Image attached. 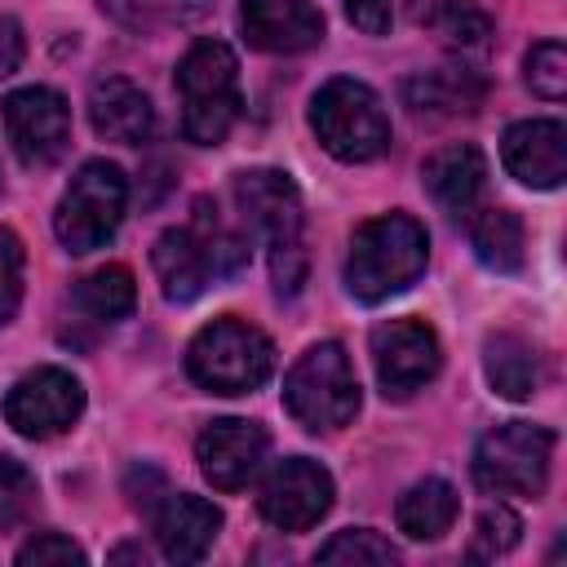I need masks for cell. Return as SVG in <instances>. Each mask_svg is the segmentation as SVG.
Returning a JSON list of instances; mask_svg holds the SVG:
<instances>
[{"mask_svg":"<svg viewBox=\"0 0 567 567\" xmlns=\"http://www.w3.org/2000/svg\"><path fill=\"white\" fill-rule=\"evenodd\" d=\"M75 306H80L89 319H97V323H120V319H128L133 306H137L133 270H128V266H97L93 275L80 279Z\"/></svg>","mask_w":567,"mask_h":567,"instance_id":"cell-23","label":"cell"},{"mask_svg":"<svg viewBox=\"0 0 567 567\" xmlns=\"http://www.w3.org/2000/svg\"><path fill=\"white\" fill-rule=\"evenodd\" d=\"M18 563L22 567H31V563L35 567H44V563H84V549L62 532H40L18 549Z\"/></svg>","mask_w":567,"mask_h":567,"instance_id":"cell-32","label":"cell"},{"mask_svg":"<svg viewBox=\"0 0 567 567\" xmlns=\"http://www.w3.org/2000/svg\"><path fill=\"white\" fill-rule=\"evenodd\" d=\"M408 102L416 111H474L483 102V80L474 71H461V66H443V71H430V75H416L408 80Z\"/></svg>","mask_w":567,"mask_h":567,"instance_id":"cell-24","label":"cell"},{"mask_svg":"<svg viewBox=\"0 0 567 567\" xmlns=\"http://www.w3.org/2000/svg\"><path fill=\"white\" fill-rule=\"evenodd\" d=\"M523 540V518L509 505H487L474 518V536H470V558H501Z\"/></svg>","mask_w":567,"mask_h":567,"instance_id":"cell-28","label":"cell"},{"mask_svg":"<svg viewBox=\"0 0 567 567\" xmlns=\"http://www.w3.org/2000/svg\"><path fill=\"white\" fill-rule=\"evenodd\" d=\"M257 509L279 532H310L332 509V474L310 456H288L266 474Z\"/></svg>","mask_w":567,"mask_h":567,"instance_id":"cell-13","label":"cell"},{"mask_svg":"<svg viewBox=\"0 0 567 567\" xmlns=\"http://www.w3.org/2000/svg\"><path fill=\"white\" fill-rule=\"evenodd\" d=\"M124 208H128L124 173L106 159H89V164H80V173L71 177V186L58 199L53 235L62 239L66 252H93L120 230Z\"/></svg>","mask_w":567,"mask_h":567,"instance_id":"cell-8","label":"cell"},{"mask_svg":"<svg viewBox=\"0 0 567 567\" xmlns=\"http://www.w3.org/2000/svg\"><path fill=\"white\" fill-rule=\"evenodd\" d=\"M120 27L128 31H168V27H190L199 22L213 0H97Z\"/></svg>","mask_w":567,"mask_h":567,"instance_id":"cell-25","label":"cell"},{"mask_svg":"<svg viewBox=\"0 0 567 567\" xmlns=\"http://www.w3.org/2000/svg\"><path fill=\"white\" fill-rule=\"evenodd\" d=\"M239 22L261 53H301L323 40V13L315 0H239Z\"/></svg>","mask_w":567,"mask_h":567,"instance_id":"cell-17","label":"cell"},{"mask_svg":"<svg viewBox=\"0 0 567 567\" xmlns=\"http://www.w3.org/2000/svg\"><path fill=\"white\" fill-rule=\"evenodd\" d=\"M341 9H346V18H350L359 31H368V35H381V31H390V22H394L390 0H341Z\"/></svg>","mask_w":567,"mask_h":567,"instance_id":"cell-33","label":"cell"},{"mask_svg":"<svg viewBox=\"0 0 567 567\" xmlns=\"http://www.w3.org/2000/svg\"><path fill=\"white\" fill-rule=\"evenodd\" d=\"M456 509H461V496L447 478H421L399 496L394 523L408 540H439L456 523Z\"/></svg>","mask_w":567,"mask_h":567,"instance_id":"cell-21","label":"cell"},{"mask_svg":"<svg viewBox=\"0 0 567 567\" xmlns=\"http://www.w3.org/2000/svg\"><path fill=\"white\" fill-rule=\"evenodd\" d=\"M372 368L385 399H412L443 368V350L430 323L421 319H385L372 328Z\"/></svg>","mask_w":567,"mask_h":567,"instance_id":"cell-12","label":"cell"},{"mask_svg":"<svg viewBox=\"0 0 567 567\" xmlns=\"http://www.w3.org/2000/svg\"><path fill=\"white\" fill-rule=\"evenodd\" d=\"M470 244H474V257L496 270V275H514L523 266V221L514 208H478L470 213Z\"/></svg>","mask_w":567,"mask_h":567,"instance_id":"cell-22","label":"cell"},{"mask_svg":"<svg viewBox=\"0 0 567 567\" xmlns=\"http://www.w3.org/2000/svg\"><path fill=\"white\" fill-rule=\"evenodd\" d=\"M421 182L430 190V199L452 213V217H470L478 195H483V182H487V164H483V151L474 142H452L443 151H434L421 168Z\"/></svg>","mask_w":567,"mask_h":567,"instance_id":"cell-19","label":"cell"},{"mask_svg":"<svg viewBox=\"0 0 567 567\" xmlns=\"http://www.w3.org/2000/svg\"><path fill=\"white\" fill-rule=\"evenodd\" d=\"M80 412H84V385L53 363L31 368L4 394V421L22 439H58L80 421Z\"/></svg>","mask_w":567,"mask_h":567,"instance_id":"cell-11","label":"cell"},{"mask_svg":"<svg viewBox=\"0 0 567 567\" xmlns=\"http://www.w3.org/2000/svg\"><path fill=\"white\" fill-rule=\"evenodd\" d=\"M155 545L168 563H199L221 532V509L190 492H164L151 509Z\"/></svg>","mask_w":567,"mask_h":567,"instance_id":"cell-15","label":"cell"},{"mask_svg":"<svg viewBox=\"0 0 567 567\" xmlns=\"http://www.w3.org/2000/svg\"><path fill=\"white\" fill-rule=\"evenodd\" d=\"M35 474L18 456H0V527H18L35 509Z\"/></svg>","mask_w":567,"mask_h":567,"instance_id":"cell-29","label":"cell"},{"mask_svg":"<svg viewBox=\"0 0 567 567\" xmlns=\"http://www.w3.org/2000/svg\"><path fill=\"white\" fill-rule=\"evenodd\" d=\"M151 266L159 279V292L177 306L195 301L213 279L239 275L248 266V230L226 226L213 199H195V217L186 226H173L155 239Z\"/></svg>","mask_w":567,"mask_h":567,"instance_id":"cell-1","label":"cell"},{"mask_svg":"<svg viewBox=\"0 0 567 567\" xmlns=\"http://www.w3.org/2000/svg\"><path fill=\"white\" fill-rule=\"evenodd\" d=\"M310 128L319 146L341 164H368L390 151V115L381 97L350 75L328 80L310 97Z\"/></svg>","mask_w":567,"mask_h":567,"instance_id":"cell-6","label":"cell"},{"mask_svg":"<svg viewBox=\"0 0 567 567\" xmlns=\"http://www.w3.org/2000/svg\"><path fill=\"white\" fill-rule=\"evenodd\" d=\"M430 261V235L416 217L408 213H381L363 221L350 239L346 257V288L363 306H381L412 288L425 275Z\"/></svg>","mask_w":567,"mask_h":567,"instance_id":"cell-3","label":"cell"},{"mask_svg":"<svg viewBox=\"0 0 567 567\" xmlns=\"http://www.w3.org/2000/svg\"><path fill=\"white\" fill-rule=\"evenodd\" d=\"M483 372H487V385L509 399V403H523L540 390V359L532 350V341L514 337V332H496L487 337L483 346Z\"/></svg>","mask_w":567,"mask_h":567,"instance_id":"cell-20","label":"cell"},{"mask_svg":"<svg viewBox=\"0 0 567 567\" xmlns=\"http://www.w3.org/2000/svg\"><path fill=\"white\" fill-rule=\"evenodd\" d=\"M89 124L106 142L142 146L155 133V106H151V97L133 80L106 75V80H97L89 89Z\"/></svg>","mask_w":567,"mask_h":567,"instance_id":"cell-18","label":"cell"},{"mask_svg":"<svg viewBox=\"0 0 567 567\" xmlns=\"http://www.w3.org/2000/svg\"><path fill=\"white\" fill-rule=\"evenodd\" d=\"M523 66H527V84H532L536 97L558 102V97L567 93V49H563L558 40H540V44H532Z\"/></svg>","mask_w":567,"mask_h":567,"instance_id":"cell-30","label":"cell"},{"mask_svg":"<svg viewBox=\"0 0 567 567\" xmlns=\"http://www.w3.org/2000/svg\"><path fill=\"white\" fill-rule=\"evenodd\" d=\"M186 372L208 394H248L270 381L275 372V346L261 328L221 315L204 323L186 346Z\"/></svg>","mask_w":567,"mask_h":567,"instance_id":"cell-5","label":"cell"},{"mask_svg":"<svg viewBox=\"0 0 567 567\" xmlns=\"http://www.w3.org/2000/svg\"><path fill=\"white\" fill-rule=\"evenodd\" d=\"M230 195L239 204L244 230H257L266 239L275 292L297 297L306 279V213L292 177L279 168H248L230 182Z\"/></svg>","mask_w":567,"mask_h":567,"instance_id":"cell-2","label":"cell"},{"mask_svg":"<svg viewBox=\"0 0 567 567\" xmlns=\"http://www.w3.org/2000/svg\"><path fill=\"white\" fill-rule=\"evenodd\" d=\"M501 159L523 186L554 190L567 177V128L558 120H518L501 137Z\"/></svg>","mask_w":567,"mask_h":567,"instance_id":"cell-16","label":"cell"},{"mask_svg":"<svg viewBox=\"0 0 567 567\" xmlns=\"http://www.w3.org/2000/svg\"><path fill=\"white\" fill-rule=\"evenodd\" d=\"M430 27H434L439 40L461 44V49H478L492 35V18L470 0H439L430 9Z\"/></svg>","mask_w":567,"mask_h":567,"instance_id":"cell-26","label":"cell"},{"mask_svg":"<svg viewBox=\"0 0 567 567\" xmlns=\"http://www.w3.org/2000/svg\"><path fill=\"white\" fill-rule=\"evenodd\" d=\"M22 266H27L22 239L9 226H0V328L18 315V301H22Z\"/></svg>","mask_w":567,"mask_h":567,"instance_id":"cell-31","label":"cell"},{"mask_svg":"<svg viewBox=\"0 0 567 567\" xmlns=\"http://www.w3.org/2000/svg\"><path fill=\"white\" fill-rule=\"evenodd\" d=\"M266 447H270V439L257 421L226 416V421H213L195 439V461L217 492H239L266 461Z\"/></svg>","mask_w":567,"mask_h":567,"instance_id":"cell-14","label":"cell"},{"mask_svg":"<svg viewBox=\"0 0 567 567\" xmlns=\"http://www.w3.org/2000/svg\"><path fill=\"white\" fill-rule=\"evenodd\" d=\"M177 97H182V133L195 146H217L239 120V62L221 40H195L177 62Z\"/></svg>","mask_w":567,"mask_h":567,"instance_id":"cell-4","label":"cell"},{"mask_svg":"<svg viewBox=\"0 0 567 567\" xmlns=\"http://www.w3.org/2000/svg\"><path fill=\"white\" fill-rule=\"evenodd\" d=\"M22 53H27V40H22V27H18V22L9 18V13H0V80L18 71V62H22Z\"/></svg>","mask_w":567,"mask_h":567,"instance_id":"cell-34","label":"cell"},{"mask_svg":"<svg viewBox=\"0 0 567 567\" xmlns=\"http://www.w3.org/2000/svg\"><path fill=\"white\" fill-rule=\"evenodd\" d=\"M284 408L310 434L350 425L359 416V377L350 368V354L337 341L310 346L284 377Z\"/></svg>","mask_w":567,"mask_h":567,"instance_id":"cell-7","label":"cell"},{"mask_svg":"<svg viewBox=\"0 0 567 567\" xmlns=\"http://www.w3.org/2000/svg\"><path fill=\"white\" fill-rule=\"evenodd\" d=\"M319 563H399V549L372 527H346L319 545Z\"/></svg>","mask_w":567,"mask_h":567,"instance_id":"cell-27","label":"cell"},{"mask_svg":"<svg viewBox=\"0 0 567 567\" xmlns=\"http://www.w3.org/2000/svg\"><path fill=\"white\" fill-rule=\"evenodd\" d=\"M0 120H4V137H9L13 155L27 168H49L71 146V106L49 84L13 89L0 102Z\"/></svg>","mask_w":567,"mask_h":567,"instance_id":"cell-10","label":"cell"},{"mask_svg":"<svg viewBox=\"0 0 567 567\" xmlns=\"http://www.w3.org/2000/svg\"><path fill=\"white\" fill-rule=\"evenodd\" d=\"M554 430L532 421H505L474 447V483L496 496H540L549 483Z\"/></svg>","mask_w":567,"mask_h":567,"instance_id":"cell-9","label":"cell"}]
</instances>
